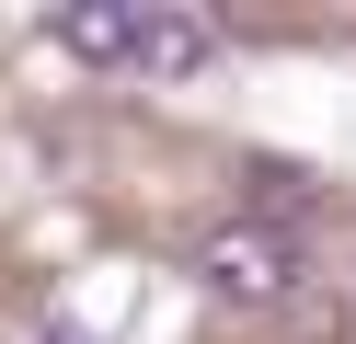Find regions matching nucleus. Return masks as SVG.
Returning a JSON list of instances; mask_svg holds the SVG:
<instances>
[{
  "instance_id": "nucleus-3",
  "label": "nucleus",
  "mask_w": 356,
  "mask_h": 344,
  "mask_svg": "<svg viewBox=\"0 0 356 344\" xmlns=\"http://www.w3.org/2000/svg\"><path fill=\"white\" fill-rule=\"evenodd\" d=\"M58 46H70L81 69H115L127 46H138V0H81V12H58Z\"/></svg>"
},
{
  "instance_id": "nucleus-2",
  "label": "nucleus",
  "mask_w": 356,
  "mask_h": 344,
  "mask_svg": "<svg viewBox=\"0 0 356 344\" xmlns=\"http://www.w3.org/2000/svg\"><path fill=\"white\" fill-rule=\"evenodd\" d=\"M127 58H138L149 81H195V69L218 58V23L184 12V0H138V46H127Z\"/></svg>"
},
{
  "instance_id": "nucleus-1",
  "label": "nucleus",
  "mask_w": 356,
  "mask_h": 344,
  "mask_svg": "<svg viewBox=\"0 0 356 344\" xmlns=\"http://www.w3.org/2000/svg\"><path fill=\"white\" fill-rule=\"evenodd\" d=\"M195 287L230 298V310H276L287 287H299V241H287L276 218H230L195 241Z\"/></svg>"
},
{
  "instance_id": "nucleus-4",
  "label": "nucleus",
  "mask_w": 356,
  "mask_h": 344,
  "mask_svg": "<svg viewBox=\"0 0 356 344\" xmlns=\"http://www.w3.org/2000/svg\"><path fill=\"white\" fill-rule=\"evenodd\" d=\"M47 344H81V333H47Z\"/></svg>"
}]
</instances>
